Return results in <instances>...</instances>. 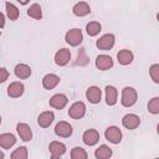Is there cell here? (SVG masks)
<instances>
[{
    "label": "cell",
    "mask_w": 159,
    "mask_h": 159,
    "mask_svg": "<svg viewBox=\"0 0 159 159\" xmlns=\"http://www.w3.org/2000/svg\"><path fill=\"white\" fill-rule=\"evenodd\" d=\"M138 99V93L133 87H124L122 89V99L120 103L123 107H132L135 104Z\"/></svg>",
    "instance_id": "6da1fadb"
},
{
    "label": "cell",
    "mask_w": 159,
    "mask_h": 159,
    "mask_svg": "<svg viewBox=\"0 0 159 159\" xmlns=\"http://www.w3.org/2000/svg\"><path fill=\"white\" fill-rule=\"evenodd\" d=\"M65 41L70 46L76 47V46H78V45L82 43V41H83V34H82V31L80 29H71V30H68L66 32Z\"/></svg>",
    "instance_id": "7a4b0ae2"
},
{
    "label": "cell",
    "mask_w": 159,
    "mask_h": 159,
    "mask_svg": "<svg viewBox=\"0 0 159 159\" xmlns=\"http://www.w3.org/2000/svg\"><path fill=\"white\" fill-rule=\"evenodd\" d=\"M114 41H116V37L113 34H104L103 36H101L97 42H96V46L99 48V50H103V51H108L111 50L113 46H114Z\"/></svg>",
    "instance_id": "3957f363"
},
{
    "label": "cell",
    "mask_w": 159,
    "mask_h": 159,
    "mask_svg": "<svg viewBox=\"0 0 159 159\" xmlns=\"http://www.w3.org/2000/svg\"><path fill=\"white\" fill-rule=\"evenodd\" d=\"M104 137H106V139H107L109 143L118 144V143H120V140H122V132H120V129H119L118 127L111 125V127H108V128L106 129Z\"/></svg>",
    "instance_id": "277c9868"
},
{
    "label": "cell",
    "mask_w": 159,
    "mask_h": 159,
    "mask_svg": "<svg viewBox=\"0 0 159 159\" xmlns=\"http://www.w3.org/2000/svg\"><path fill=\"white\" fill-rule=\"evenodd\" d=\"M86 114V104L83 102H75L70 109H68V116L73 119H81Z\"/></svg>",
    "instance_id": "5b68a950"
},
{
    "label": "cell",
    "mask_w": 159,
    "mask_h": 159,
    "mask_svg": "<svg viewBox=\"0 0 159 159\" xmlns=\"http://www.w3.org/2000/svg\"><path fill=\"white\" fill-rule=\"evenodd\" d=\"M55 133H56V135H58V137L68 138V137L72 135L73 129H72V125H71L70 123H67V122H65V120H61V122H58V123L56 124V127H55Z\"/></svg>",
    "instance_id": "8992f818"
},
{
    "label": "cell",
    "mask_w": 159,
    "mask_h": 159,
    "mask_svg": "<svg viewBox=\"0 0 159 159\" xmlns=\"http://www.w3.org/2000/svg\"><path fill=\"white\" fill-rule=\"evenodd\" d=\"M50 106L55 109H63L68 103V98L63 93H56L50 98Z\"/></svg>",
    "instance_id": "52a82bcc"
},
{
    "label": "cell",
    "mask_w": 159,
    "mask_h": 159,
    "mask_svg": "<svg viewBox=\"0 0 159 159\" xmlns=\"http://www.w3.org/2000/svg\"><path fill=\"white\" fill-rule=\"evenodd\" d=\"M122 124H123V127H125L127 129L133 130V129H135V128L139 127V124H140V118H139L137 114H134V113H128V114H125V116L122 118Z\"/></svg>",
    "instance_id": "ba28073f"
},
{
    "label": "cell",
    "mask_w": 159,
    "mask_h": 159,
    "mask_svg": "<svg viewBox=\"0 0 159 159\" xmlns=\"http://www.w3.org/2000/svg\"><path fill=\"white\" fill-rule=\"evenodd\" d=\"M71 60V51L67 48H60L55 53V63L57 66H66Z\"/></svg>",
    "instance_id": "9c48e42d"
},
{
    "label": "cell",
    "mask_w": 159,
    "mask_h": 159,
    "mask_svg": "<svg viewBox=\"0 0 159 159\" xmlns=\"http://www.w3.org/2000/svg\"><path fill=\"white\" fill-rule=\"evenodd\" d=\"M82 140H83V143L86 145L92 147V145H94V144L98 143V140H99V133L96 129H93V128L87 129L83 133V135H82Z\"/></svg>",
    "instance_id": "30bf717a"
},
{
    "label": "cell",
    "mask_w": 159,
    "mask_h": 159,
    "mask_svg": "<svg viewBox=\"0 0 159 159\" xmlns=\"http://www.w3.org/2000/svg\"><path fill=\"white\" fill-rule=\"evenodd\" d=\"M86 97L88 99L89 103L92 104H97L101 102V97H102V91L99 89V87L97 86H91L87 88L86 91Z\"/></svg>",
    "instance_id": "8fae6325"
},
{
    "label": "cell",
    "mask_w": 159,
    "mask_h": 159,
    "mask_svg": "<svg viewBox=\"0 0 159 159\" xmlns=\"http://www.w3.org/2000/svg\"><path fill=\"white\" fill-rule=\"evenodd\" d=\"M96 67L101 71H107L113 67V60L108 55H99L96 58Z\"/></svg>",
    "instance_id": "7c38bea8"
},
{
    "label": "cell",
    "mask_w": 159,
    "mask_h": 159,
    "mask_svg": "<svg viewBox=\"0 0 159 159\" xmlns=\"http://www.w3.org/2000/svg\"><path fill=\"white\" fill-rule=\"evenodd\" d=\"M48 149H50L51 157L53 159L60 158V157H62L66 153V145L63 143H61V142H57V140L51 142L50 145H48Z\"/></svg>",
    "instance_id": "4fadbf2b"
},
{
    "label": "cell",
    "mask_w": 159,
    "mask_h": 159,
    "mask_svg": "<svg viewBox=\"0 0 159 159\" xmlns=\"http://www.w3.org/2000/svg\"><path fill=\"white\" fill-rule=\"evenodd\" d=\"M16 132L20 135L21 140H24V142H30L32 139V130H31L30 125L26 123H19L16 125Z\"/></svg>",
    "instance_id": "5bb4252c"
},
{
    "label": "cell",
    "mask_w": 159,
    "mask_h": 159,
    "mask_svg": "<svg viewBox=\"0 0 159 159\" xmlns=\"http://www.w3.org/2000/svg\"><path fill=\"white\" fill-rule=\"evenodd\" d=\"M24 91H25V86L21 82H19V81L10 83L9 87H7V94L11 98H19V97H21L22 93H24Z\"/></svg>",
    "instance_id": "9a60e30c"
},
{
    "label": "cell",
    "mask_w": 159,
    "mask_h": 159,
    "mask_svg": "<svg viewBox=\"0 0 159 159\" xmlns=\"http://www.w3.org/2000/svg\"><path fill=\"white\" fill-rule=\"evenodd\" d=\"M72 12H73V15H76L78 17H83L91 12V6L86 1H78L72 7Z\"/></svg>",
    "instance_id": "2e32d148"
},
{
    "label": "cell",
    "mask_w": 159,
    "mask_h": 159,
    "mask_svg": "<svg viewBox=\"0 0 159 159\" xmlns=\"http://www.w3.org/2000/svg\"><path fill=\"white\" fill-rule=\"evenodd\" d=\"M14 73L20 80H26L31 76V67L26 63H19L14 68Z\"/></svg>",
    "instance_id": "e0dca14e"
},
{
    "label": "cell",
    "mask_w": 159,
    "mask_h": 159,
    "mask_svg": "<svg viewBox=\"0 0 159 159\" xmlns=\"http://www.w3.org/2000/svg\"><path fill=\"white\" fill-rule=\"evenodd\" d=\"M53 119H55V114H53V112H51V111H46V112H42V113L39 116V118H37V123H39V125H40L41 128H47V127L51 125V123L53 122Z\"/></svg>",
    "instance_id": "ac0fdd59"
},
{
    "label": "cell",
    "mask_w": 159,
    "mask_h": 159,
    "mask_svg": "<svg viewBox=\"0 0 159 159\" xmlns=\"http://www.w3.org/2000/svg\"><path fill=\"white\" fill-rule=\"evenodd\" d=\"M117 60H118V62L120 63V65H123V66H127V65H129V63H132L133 62V60H134V55H133V52L130 51V50H120L118 53H117Z\"/></svg>",
    "instance_id": "d6986e66"
},
{
    "label": "cell",
    "mask_w": 159,
    "mask_h": 159,
    "mask_svg": "<svg viewBox=\"0 0 159 159\" xmlns=\"http://www.w3.org/2000/svg\"><path fill=\"white\" fill-rule=\"evenodd\" d=\"M60 83V77L55 73H48L42 78V86L45 89H52Z\"/></svg>",
    "instance_id": "ffe728a7"
},
{
    "label": "cell",
    "mask_w": 159,
    "mask_h": 159,
    "mask_svg": "<svg viewBox=\"0 0 159 159\" xmlns=\"http://www.w3.org/2000/svg\"><path fill=\"white\" fill-rule=\"evenodd\" d=\"M16 143V138L12 133H2L0 134V147L2 149H9Z\"/></svg>",
    "instance_id": "44dd1931"
},
{
    "label": "cell",
    "mask_w": 159,
    "mask_h": 159,
    "mask_svg": "<svg viewBox=\"0 0 159 159\" xmlns=\"http://www.w3.org/2000/svg\"><path fill=\"white\" fill-rule=\"evenodd\" d=\"M118 91L114 86H106V103L108 106H114L117 103Z\"/></svg>",
    "instance_id": "7402d4cb"
},
{
    "label": "cell",
    "mask_w": 159,
    "mask_h": 159,
    "mask_svg": "<svg viewBox=\"0 0 159 159\" xmlns=\"http://www.w3.org/2000/svg\"><path fill=\"white\" fill-rule=\"evenodd\" d=\"M94 157H96L97 159H108V158L112 157V149H111L108 145L102 144V145H99V147L96 149Z\"/></svg>",
    "instance_id": "603a6c76"
},
{
    "label": "cell",
    "mask_w": 159,
    "mask_h": 159,
    "mask_svg": "<svg viewBox=\"0 0 159 159\" xmlns=\"http://www.w3.org/2000/svg\"><path fill=\"white\" fill-rule=\"evenodd\" d=\"M5 11H6V16L11 21L17 20V17H19V9L12 2H9V1L5 2Z\"/></svg>",
    "instance_id": "cb8c5ba5"
},
{
    "label": "cell",
    "mask_w": 159,
    "mask_h": 159,
    "mask_svg": "<svg viewBox=\"0 0 159 159\" xmlns=\"http://www.w3.org/2000/svg\"><path fill=\"white\" fill-rule=\"evenodd\" d=\"M27 15L35 20H41L42 19V10H41V6L39 4H32L30 5V7L27 9Z\"/></svg>",
    "instance_id": "d4e9b609"
},
{
    "label": "cell",
    "mask_w": 159,
    "mask_h": 159,
    "mask_svg": "<svg viewBox=\"0 0 159 159\" xmlns=\"http://www.w3.org/2000/svg\"><path fill=\"white\" fill-rule=\"evenodd\" d=\"M88 63H89V57L87 56L86 50H84L83 47H81L80 51H78L77 58H76V61H75V65H76V66H81V67H83V66H87Z\"/></svg>",
    "instance_id": "484cf974"
},
{
    "label": "cell",
    "mask_w": 159,
    "mask_h": 159,
    "mask_svg": "<svg viewBox=\"0 0 159 159\" xmlns=\"http://www.w3.org/2000/svg\"><path fill=\"white\" fill-rule=\"evenodd\" d=\"M101 30H102V26H101V24L97 22V21H91V22H88L87 26H86V31H87V34H88L89 36H97V35L101 32Z\"/></svg>",
    "instance_id": "4316f807"
},
{
    "label": "cell",
    "mask_w": 159,
    "mask_h": 159,
    "mask_svg": "<svg viewBox=\"0 0 159 159\" xmlns=\"http://www.w3.org/2000/svg\"><path fill=\"white\" fill-rule=\"evenodd\" d=\"M87 157H88L87 152L81 147H75L71 150V158L72 159H87Z\"/></svg>",
    "instance_id": "83f0119b"
},
{
    "label": "cell",
    "mask_w": 159,
    "mask_h": 159,
    "mask_svg": "<svg viewBox=\"0 0 159 159\" xmlns=\"http://www.w3.org/2000/svg\"><path fill=\"white\" fill-rule=\"evenodd\" d=\"M11 159H26L27 158V148L26 147H19L11 153Z\"/></svg>",
    "instance_id": "f1b7e54d"
},
{
    "label": "cell",
    "mask_w": 159,
    "mask_h": 159,
    "mask_svg": "<svg viewBox=\"0 0 159 159\" xmlns=\"http://www.w3.org/2000/svg\"><path fill=\"white\" fill-rule=\"evenodd\" d=\"M148 112L152 114H159V97H153L148 102Z\"/></svg>",
    "instance_id": "f546056e"
},
{
    "label": "cell",
    "mask_w": 159,
    "mask_h": 159,
    "mask_svg": "<svg viewBox=\"0 0 159 159\" xmlns=\"http://www.w3.org/2000/svg\"><path fill=\"white\" fill-rule=\"evenodd\" d=\"M149 75L154 83H159V63H154L150 66Z\"/></svg>",
    "instance_id": "4dcf8cb0"
},
{
    "label": "cell",
    "mask_w": 159,
    "mask_h": 159,
    "mask_svg": "<svg viewBox=\"0 0 159 159\" xmlns=\"http://www.w3.org/2000/svg\"><path fill=\"white\" fill-rule=\"evenodd\" d=\"M9 76H10V75H9L7 70H6L5 67H1V68H0V82L4 83V82L9 78Z\"/></svg>",
    "instance_id": "1f68e13d"
},
{
    "label": "cell",
    "mask_w": 159,
    "mask_h": 159,
    "mask_svg": "<svg viewBox=\"0 0 159 159\" xmlns=\"http://www.w3.org/2000/svg\"><path fill=\"white\" fill-rule=\"evenodd\" d=\"M0 19H1V29H2V27L5 26V15H4L2 12L0 14Z\"/></svg>",
    "instance_id": "d6a6232c"
},
{
    "label": "cell",
    "mask_w": 159,
    "mask_h": 159,
    "mask_svg": "<svg viewBox=\"0 0 159 159\" xmlns=\"http://www.w3.org/2000/svg\"><path fill=\"white\" fill-rule=\"evenodd\" d=\"M17 1H19V2H20L21 5H26V4H27V2L30 1V0H17Z\"/></svg>",
    "instance_id": "836d02e7"
},
{
    "label": "cell",
    "mask_w": 159,
    "mask_h": 159,
    "mask_svg": "<svg viewBox=\"0 0 159 159\" xmlns=\"http://www.w3.org/2000/svg\"><path fill=\"white\" fill-rule=\"evenodd\" d=\"M157 133H158V135H159V123H158V125H157Z\"/></svg>",
    "instance_id": "e575fe53"
},
{
    "label": "cell",
    "mask_w": 159,
    "mask_h": 159,
    "mask_svg": "<svg viewBox=\"0 0 159 159\" xmlns=\"http://www.w3.org/2000/svg\"><path fill=\"white\" fill-rule=\"evenodd\" d=\"M157 20H158V21H159V12H158V14H157Z\"/></svg>",
    "instance_id": "d590c367"
}]
</instances>
